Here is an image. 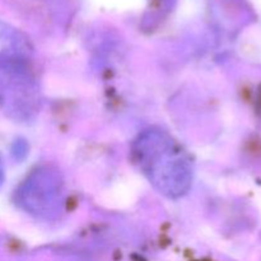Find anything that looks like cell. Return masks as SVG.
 <instances>
[{
	"label": "cell",
	"instance_id": "7a4b0ae2",
	"mask_svg": "<svg viewBox=\"0 0 261 261\" xmlns=\"http://www.w3.org/2000/svg\"><path fill=\"white\" fill-rule=\"evenodd\" d=\"M41 89L27 56L0 55V110L17 122H30L41 110Z\"/></svg>",
	"mask_w": 261,
	"mask_h": 261
},
{
	"label": "cell",
	"instance_id": "6da1fadb",
	"mask_svg": "<svg viewBox=\"0 0 261 261\" xmlns=\"http://www.w3.org/2000/svg\"><path fill=\"white\" fill-rule=\"evenodd\" d=\"M132 158L153 188L166 198H182L191 189L194 168L190 155L165 130H143L133 142Z\"/></svg>",
	"mask_w": 261,
	"mask_h": 261
},
{
	"label": "cell",
	"instance_id": "277c9868",
	"mask_svg": "<svg viewBox=\"0 0 261 261\" xmlns=\"http://www.w3.org/2000/svg\"><path fill=\"white\" fill-rule=\"evenodd\" d=\"M3 181H4V167H3L2 158H0V185L3 184Z\"/></svg>",
	"mask_w": 261,
	"mask_h": 261
},
{
	"label": "cell",
	"instance_id": "3957f363",
	"mask_svg": "<svg viewBox=\"0 0 261 261\" xmlns=\"http://www.w3.org/2000/svg\"><path fill=\"white\" fill-rule=\"evenodd\" d=\"M14 200L30 216L55 221L65 208L66 186L63 173L53 165L36 167L17 188Z\"/></svg>",
	"mask_w": 261,
	"mask_h": 261
}]
</instances>
